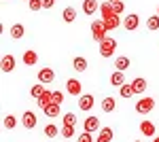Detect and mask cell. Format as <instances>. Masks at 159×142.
I'll use <instances>...</instances> for the list:
<instances>
[{"mask_svg": "<svg viewBox=\"0 0 159 142\" xmlns=\"http://www.w3.org/2000/svg\"><path fill=\"white\" fill-rule=\"evenodd\" d=\"M74 125H64V127H61V136H64V138H72L74 136Z\"/></svg>", "mask_w": 159, "mask_h": 142, "instance_id": "31", "label": "cell"}, {"mask_svg": "<svg viewBox=\"0 0 159 142\" xmlns=\"http://www.w3.org/2000/svg\"><path fill=\"white\" fill-rule=\"evenodd\" d=\"M61 121H64V125H76V115L74 112H66Z\"/></svg>", "mask_w": 159, "mask_h": 142, "instance_id": "30", "label": "cell"}, {"mask_svg": "<svg viewBox=\"0 0 159 142\" xmlns=\"http://www.w3.org/2000/svg\"><path fill=\"white\" fill-rule=\"evenodd\" d=\"M21 123H24L25 130H34L36 127V115L32 110H25L24 115H21Z\"/></svg>", "mask_w": 159, "mask_h": 142, "instance_id": "7", "label": "cell"}, {"mask_svg": "<svg viewBox=\"0 0 159 142\" xmlns=\"http://www.w3.org/2000/svg\"><path fill=\"white\" fill-rule=\"evenodd\" d=\"M153 142H159V136H153Z\"/></svg>", "mask_w": 159, "mask_h": 142, "instance_id": "37", "label": "cell"}, {"mask_svg": "<svg viewBox=\"0 0 159 142\" xmlns=\"http://www.w3.org/2000/svg\"><path fill=\"white\" fill-rule=\"evenodd\" d=\"M140 131H142V136H155V125L144 119V121L140 123Z\"/></svg>", "mask_w": 159, "mask_h": 142, "instance_id": "21", "label": "cell"}, {"mask_svg": "<svg viewBox=\"0 0 159 142\" xmlns=\"http://www.w3.org/2000/svg\"><path fill=\"white\" fill-rule=\"evenodd\" d=\"M76 142H93V134H89V131H83L81 136H79V140Z\"/></svg>", "mask_w": 159, "mask_h": 142, "instance_id": "34", "label": "cell"}, {"mask_svg": "<svg viewBox=\"0 0 159 142\" xmlns=\"http://www.w3.org/2000/svg\"><path fill=\"white\" fill-rule=\"evenodd\" d=\"M45 91H47V89H45V85L40 83V85H34V87L30 89V95H32L34 100H38V98H40V95L45 94Z\"/></svg>", "mask_w": 159, "mask_h": 142, "instance_id": "27", "label": "cell"}, {"mask_svg": "<svg viewBox=\"0 0 159 142\" xmlns=\"http://www.w3.org/2000/svg\"><path fill=\"white\" fill-rule=\"evenodd\" d=\"M112 136H115L112 127H102V130L98 131V138H96V142H112Z\"/></svg>", "mask_w": 159, "mask_h": 142, "instance_id": "10", "label": "cell"}, {"mask_svg": "<svg viewBox=\"0 0 159 142\" xmlns=\"http://www.w3.org/2000/svg\"><path fill=\"white\" fill-rule=\"evenodd\" d=\"M115 108H117V100H115L112 95H110V98H104V100H102V110H104V112H112Z\"/></svg>", "mask_w": 159, "mask_h": 142, "instance_id": "20", "label": "cell"}, {"mask_svg": "<svg viewBox=\"0 0 159 142\" xmlns=\"http://www.w3.org/2000/svg\"><path fill=\"white\" fill-rule=\"evenodd\" d=\"M61 19H64L66 24H72L74 19H76V9H74V7H66L64 13H61Z\"/></svg>", "mask_w": 159, "mask_h": 142, "instance_id": "16", "label": "cell"}, {"mask_svg": "<svg viewBox=\"0 0 159 142\" xmlns=\"http://www.w3.org/2000/svg\"><path fill=\"white\" fill-rule=\"evenodd\" d=\"M110 85H112V87H121V85H125V76H123L121 70H115L112 74H110Z\"/></svg>", "mask_w": 159, "mask_h": 142, "instance_id": "15", "label": "cell"}, {"mask_svg": "<svg viewBox=\"0 0 159 142\" xmlns=\"http://www.w3.org/2000/svg\"><path fill=\"white\" fill-rule=\"evenodd\" d=\"M66 91L70 95H74V98H76V95L81 98V95H83V83H81L79 79H68V81H66Z\"/></svg>", "mask_w": 159, "mask_h": 142, "instance_id": "4", "label": "cell"}, {"mask_svg": "<svg viewBox=\"0 0 159 142\" xmlns=\"http://www.w3.org/2000/svg\"><path fill=\"white\" fill-rule=\"evenodd\" d=\"M134 142H142V140H134Z\"/></svg>", "mask_w": 159, "mask_h": 142, "instance_id": "39", "label": "cell"}, {"mask_svg": "<svg viewBox=\"0 0 159 142\" xmlns=\"http://www.w3.org/2000/svg\"><path fill=\"white\" fill-rule=\"evenodd\" d=\"M119 94H121V98H125V100H129V98H132V95H136V91H134V87H132V83L127 85H121V87H119Z\"/></svg>", "mask_w": 159, "mask_h": 142, "instance_id": "24", "label": "cell"}, {"mask_svg": "<svg viewBox=\"0 0 159 142\" xmlns=\"http://www.w3.org/2000/svg\"><path fill=\"white\" fill-rule=\"evenodd\" d=\"M2 125L7 127V130H15V125H17V119L13 117V115H7L4 121H2Z\"/></svg>", "mask_w": 159, "mask_h": 142, "instance_id": "29", "label": "cell"}, {"mask_svg": "<svg viewBox=\"0 0 159 142\" xmlns=\"http://www.w3.org/2000/svg\"><path fill=\"white\" fill-rule=\"evenodd\" d=\"M132 87H134L136 94L140 95V94H144V89H147V81H144L142 76H138V79H134V81H132Z\"/></svg>", "mask_w": 159, "mask_h": 142, "instance_id": "19", "label": "cell"}, {"mask_svg": "<svg viewBox=\"0 0 159 142\" xmlns=\"http://www.w3.org/2000/svg\"><path fill=\"white\" fill-rule=\"evenodd\" d=\"M51 102H53V91H49V89H47V91H45V94H43V95H40V98L36 100L38 108H47Z\"/></svg>", "mask_w": 159, "mask_h": 142, "instance_id": "13", "label": "cell"}, {"mask_svg": "<svg viewBox=\"0 0 159 142\" xmlns=\"http://www.w3.org/2000/svg\"><path fill=\"white\" fill-rule=\"evenodd\" d=\"M157 15H159V7H157Z\"/></svg>", "mask_w": 159, "mask_h": 142, "instance_id": "40", "label": "cell"}, {"mask_svg": "<svg viewBox=\"0 0 159 142\" xmlns=\"http://www.w3.org/2000/svg\"><path fill=\"white\" fill-rule=\"evenodd\" d=\"M72 66L76 72H85L87 70V59L83 57V55H76V57L72 59Z\"/></svg>", "mask_w": 159, "mask_h": 142, "instance_id": "18", "label": "cell"}, {"mask_svg": "<svg viewBox=\"0 0 159 142\" xmlns=\"http://www.w3.org/2000/svg\"><path fill=\"white\" fill-rule=\"evenodd\" d=\"M102 21H104V25H106V30H108V32L121 25V19H119V15H110V17H104Z\"/></svg>", "mask_w": 159, "mask_h": 142, "instance_id": "12", "label": "cell"}, {"mask_svg": "<svg viewBox=\"0 0 159 142\" xmlns=\"http://www.w3.org/2000/svg\"><path fill=\"white\" fill-rule=\"evenodd\" d=\"M108 30H106V25H104V21L102 19H96L93 24H91V36H93V40L96 43H102L104 38H108Z\"/></svg>", "mask_w": 159, "mask_h": 142, "instance_id": "1", "label": "cell"}, {"mask_svg": "<svg viewBox=\"0 0 159 142\" xmlns=\"http://www.w3.org/2000/svg\"><path fill=\"white\" fill-rule=\"evenodd\" d=\"M55 4V0H43V9H51Z\"/></svg>", "mask_w": 159, "mask_h": 142, "instance_id": "36", "label": "cell"}, {"mask_svg": "<svg viewBox=\"0 0 159 142\" xmlns=\"http://www.w3.org/2000/svg\"><path fill=\"white\" fill-rule=\"evenodd\" d=\"M15 64H17V62H15L13 55H4V57H2V64H0V66H2V72H13L15 70Z\"/></svg>", "mask_w": 159, "mask_h": 142, "instance_id": "14", "label": "cell"}, {"mask_svg": "<svg viewBox=\"0 0 159 142\" xmlns=\"http://www.w3.org/2000/svg\"><path fill=\"white\" fill-rule=\"evenodd\" d=\"M123 25H125V30H138V25H140V17H138L136 13H132V15L125 17Z\"/></svg>", "mask_w": 159, "mask_h": 142, "instance_id": "9", "label": "cell"}, {"mask_svg": "<svg viewBox=\"0 0 159 142\" xmlns=\"http://www.w3.org/2000/svg\"><path fill=\"white\" fill-rule=\"evenodd\" d=\"M60 106H61V104H57V102H51L49 106L43 108V110H45V115H47L49 119H53V117H57V115H60Z\"/></svg>", "mask_w": 159, "mask_h": 142, "instance_id": "22", "label": "cell"}, {"mask_svg": "<svg viewBox=\"0 0 159 142\" xmlns=\"http://www.w3.org/2000/svg\"><path fill=\"white\" fill-rule=\"evenodd\" d=\"M53 79H55V72L51 70V68H40L38 70V83L49 85V83H53Z\"/></svg>", "mask_w": 159, "mask_h": 142, "instance_id": "6", "label": "cell"}, {"mask_svg": "<svg viewBox=\"0 0 159 142\" xmlns=\"http://www.w3.org/2000/svg\"><path fill=\"white\" fill-rule=\"evenodd\" d=\"M9 34H11V38H15V40H17V38H21V36L25 34V28L21 24H15L11 30H9Z\"/></svg>", "mask_w": 159, "mask_h": 142, "instance_id": "25", "label": "cell"}, {"mask_svg": "<svg viewBox=\"0 0 159 142\" xmlns=\"http://www.w3.org/2000/svg\"><path fill=\"white\" fill-rule=\"evenodd\" d=\"M106 2H117V0H106Z\"/></svg>", "mask_w": 159, "mask_h": 142, "instance_id": "38", "label": "cell"}, {"mask_svg": "<svg viewBox=\"0 0 159 142\" xmlns=\"http://www.w3.org/2000/svg\"><path fill=\"white\" fill-rule=\"evenodd\" d=\"M153 108H155V100L153 98H140L136 102V112L138 115H148Z\"/></svg>", "mask_w": 159, "mask_h": 142, "instance_id": "3", "label": "cell"}, {"mask_svg": "<svg viewBox=\"0 0 159 142\" xmlns=\"http://www.w3.org/2000/svg\"><path fill=\"white\" fill-rule=\"evenodd\" d=\"M100 45V55L102 57H110V55H115V51H117V40L115 38H104Z\"/></svg>", "mask_w": 159, "mask_h": 142, "instance_id": "2", "label": "cell"}, {"mask_svg": "<svg viewBox=\"0 0 159 142\" xmlns=\"http://www.w3.org/2000/svg\"><path fill=\"white\" fill-rule=\"evenodd\" d=\"M36 62H38L36 51H24V64L25 66H34Z\"/></svg>", "mask_w": 159, "mask_h": 142, "instance_id": "23", "label": "cell"}, {"mask_svg": "<svg viewBox=\"0 0 159 142\" xmlns=\"http://www.w3.org/2000/svg\"><path fill=\"white\" fill-rule=\"evenodd\" d=\"M79 108L85 110V112H89V110L93 108V95L91 94H83L81 98H79Z\"/></svg>", "mask_w": 159, "mask_h": 142, "instance_id": "8", "label": "cell"}, {"mask_svg": "<svg viewBox=\"0 0 159 142\" xmlns=\"http://www.w3.org/2000/svg\"><path fill=\"white\" fill-rule=\"evenodd\" d=\"M83 130L85 131H89V134H96V131H100L102 130V125H100V119L98 117H87L85 121H83Z\"/></svg>", "mask_w": 159, "mask_h": 142, "instance_id": "5", "label": "cell"}, {"mask_svg": "<svg viewBox=\"0 0 159 142\" xmlns=\"http://www.w3.org/2000/svg\"><path fill=\"white\" fill-rule=\"evenodd\" d=\"M147 28L151 30V32L159 30V15H153V17H148V19H147Z\"/></svg>", "mask_w": 159, "mask_h": 142, "instance_id": "28", "label": "cell"}, {"mask_svg": "<svg viewBox=\"0 0 159 142\" xmlns=\"http://www.w3.org/2000/svg\"><path fill=\"white\" fill-rule=\"evenodd\" d=\"M129 64H132V62H129V57H127V55H121V57L115 59V68H117V70H121V72L127 70V68H129Z\"/></svg>", "mask_w": 159, "mask_h": 142, "instance_id": "17", "label": "cell"}, {"mask_svg": "<svg viewBox=\"0 0 159 142\" xmlns=\"http://www.w3.org/2000/svg\"><path fill=\"white\" fill-rule=\"evenodd\" d=\"M53 102L61 104V102H64V94H61V91H53Z\"/></svg>", "mask_w": 159, "mask_h": 142, "instance_id": "35", "label": "cell"}, {"mask_svg": "<svg viewBox=\"0 0 159 142\" xmlns=\"http://www.w3.org/2000/svg\"><path fill=\"white\" fill-rule=\"evenodd\" d=\"M60 134H61V130L57 125H53V123H49V125L45 127V136H47V138H57Z\"/></svg>", "mask_w": 159, "mask_h": 142, "instance_id": "26", "label": "cell"}, {"mask_svg": "<svg viewBox=\"0 0 159 142\" xmlns=\"http://www.w3.org/2000/svg\"><path fill=\"white\" fill-rule=\"evenodd\" d=\"M110 4H112V11L117 13V15H121V13L125 11V4H123L121 0H117V2H110Z\"/></svg>", "mask_w": 159, "mask_h": 142, "instance_id": "33", "label": "cell"}, {"mask_svg": "<svg viewBox=\"0 0 159 142\" xmlns=\"http://www.w3.org/2000/svg\"><path fill=\"white\" fill-rule=\"evenodd\" d=\"M28 7H30V11H40L43 9V0H28Z\"/></svg>", "mask_w": 159, "mask_h": 142, "instance_id": "32", "label": "cell"}, {"mask_svg": "<svg viewBox=\"0 0 159 142\" xmlns=\"http://www.w3.org/2000/svg\"><path fill=\"white\" fill-rule=\"evenodd\" d=\"M96 11H100L98 0H83V13L85 15H93Z\"/></svg>", "mask_w": 159, "mask_h": 142, "instance_id": "11", "label": "cell"}]
</instances>
